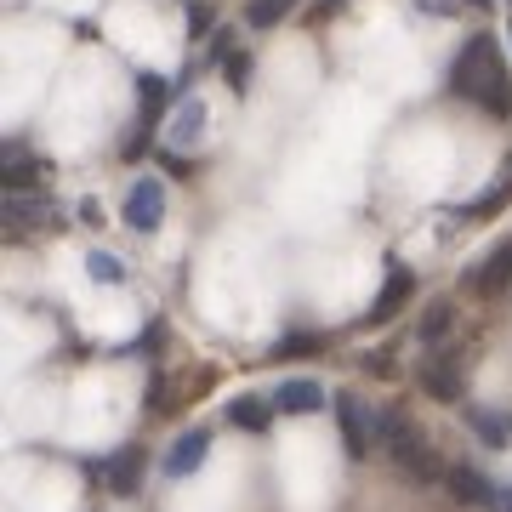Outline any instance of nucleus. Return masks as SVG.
I'll list each match as a JSON object with an SVG mask.
<instances>
[{
  "label": "nucleus",
  "instance_id": "nucleus-16",
  "mask_svg": "<svg viewBox=\"0 0 512 512\" xmlns=\"http://www.w3.org/2000/svg\"><path fill=\"white\" fill-rule=\"evenodd\" d=\"M507 200H512V165L501 171V177H495L490 188H484V200H473V205H467V217H495V211H501Z\"/></svg>",
  "mask_w": 512,
  "mask_h": 512
},
{
  "label": "nucleus",
  "instance_id": "nucleus-26",
  "mask_svg": "<svg viewBox=\"0 0 512 512\" xmlns=\"http://www.w3.org/2000/svg\"><path fill=\"white\" fill-rule=\"evenodd\" d=\"M507 35H512V29H507Z\"/></svg>",
  "mask_w": 512,
  "mask_h": 512
},
{
  "label": "nucleus",
  "instance_id": "nucleus-2",
  "mask_svg": "<svg viewBox=\"0 0 512 512\" xmlns=\"http://www.w3.org/2000/svg\"><path fill=\"white\" fill-rule=\"evenodd\" d=\"M376 439L387 444V456L399 461V473L410 478H444V461L433 456V444L416 433V421L404 416V410H382V421H376Z\"/></svg>",
  "mask_w": 512,
  "mask_h": 512
},
{
  "label": "nucleus",
  "instance_id": "nucleus-10",
  "mask_svg": "<svg viewBox=\"0 0 512 512\" xmlns=\"http://www.w3.org/2000/svg\"><path fill=\"white\" fill-rule=\"evenodd\" d=\"M336 416H342V444H348L353 461L370 456V433H365V410H359V399L353 393H336Z\"/></svg>",
  "mask_w": 512,
  "mask_h": 512
},
{
  "label": "nucleus",
  "instance_id": "nucleus-21",
  "mask_svg": "<svg viewBox=\"0 0 512 512\" xmlns=\"http://www.w3.org/2000/svg\"><path fill=\"white\" fill-rule=\"evenodd\" d=\"M86 274H92V279H103V285H120V279H126V268H120V256L92 251V256H86Z\"/></svg>",
  "mask_w": 512,
  "mask_h": 512
},
{
  "label": "nucleus",
  "instance_id": "nucleus-20",
  "mask_svg": "<svg viewBox=\"0 0 512 512\" xmlns=\"http://www.w3.org/2000/svg\"><path fill=\"white\" fill-rule=\"evenodd\" d=\"M200 131H205V103H200V97H188V109L177 114V126H171V137H177V143H194Z\"/></svg>",
  "mask_w": 512,
  "mask_h": 512
},
{
  "label": "nucleus",
  "instance_id": "nucleus-1",
  "mask_svg": "<svg viewBox=\"0 0 512 512\" xmlns=\"http://www.w3.org/2000/svg\"><path fill=\"white\" fill-rule=\"evenodd\" d=\"M450 92L461 103H478L490 120H507L512 114V80L507 63H501V40L495 35H473L450 63Z\"/></svg>",
  "mask_w": 512,
  "mask_h": 512
},
{
  "label": "nucleus",
  "instance_id": "nucleus-23",
  "mask_svg": "<svg viewBox=\"0 0 512 512\" xmlns=\"http://www.w3.org/2000/svg\"><path fill=\"white\" fill-rule=\"evenodd\" d=\"M495 507H501V512H512V490H495Z\"/></svg>",
  "mask_w": 512,
  "mask_h": 512
},
{
  "label": "nucleus",
  "instance_id": "nucleus-5",
  "mask_svg": "<svg viewBox=\"0 0 512 512\" xmlns=\"http://www.w3.org/2000/svg\"><path fill=\"white\" fill-rule=\"evenodd\" d=\"M467 285H473L478 296H495V291H507V285H512V234L501 239V245H495V251L484 256V262H478L473 274H467Z\"/></svg>",
  "mask_w": 512,
  "mask_h": 512
},
{
  "label": "nucleus",
  "instance_id": "nucleus-3",
  "mask_svg": "<svg viewBox=\"0 0 512 512\" xmlns=\"http://www.w3.org/2000/svg\"><path fill=\"white\" fill-rule=\"evenodd\" d=\"M165 222V183L160 177H137L126 194V228H137V234H154Z\"/></svg>",
  "mask_w": 512,
  "mask_h": 512
},
{
  "label": "nucleus",
  "instance_id": "nucleus-17",
  "mask_svg": "<svg viewBox=\"0 0 512 512\" xmlns=\"http://www.w3.org/2000/svg\"><path fill=\"white\" fill-rule=\"evenodd\" d=\"M296 12V0H251V6H245V23H251V29H274L279 18H291Z\"/></svg>",
  "mask_w": 512,
  "mask_h": 512
},
{
  "label": "nucleus",
  "instance_id": "nucleus-6",
  "mask_svg": "<svg viewBox=\"0 0 512 512\" xmlns=\"http://www.w3.org/2000/svg\"><path fill=\"white\" fill-rule=\"evenodd\" d=\"M444 490L456 495L461 507H495V490L484 484L478 467H467V461H450V467H444Z\"/></svg>",
  "mask_w": 512,
  "mask_h": 512
},
{
  "label": "nucleus",
  "instance_id": "nucleus-24",
  "mask_svg": "<svg viewBox=\"0 0 512 512\" xmlns=\"http://www.w3.org/2000/svg\"><path fill=\"white\" fill-rule=\"evenodd\" d=\"M336 6H348V0H319V18H330V12H336Z\"/></svg>",
  "mask_w": 512,
  "mask_h": 512
},
{
  "label": "nucleus",
  "instance_id": "nucleus-4",
  "mask_svg": "<svg viewBox=\"0 0 512 512\" xmlns=\"http://www.w3.org/2000/svg\"><path fill=\"white\" fill-rule=\"evenodd\" d=\"M410 296H416V274H410V268H387V285H382V296L370 302L365 325H376V330L393 325V319H399V308L410 302Z\"/></svg>",
  "mask_w": 512,
  "mask_h": 512
},
{
  "label": "nucleus",
  "instance_id": "nucleus-11",
  "mask_svg": "<svg viewBox=\"0 0 512 512\" xmlns=\"http://www.w3.org/2000/svg\"><path fill=\"white\" fill-rule=\"evenodd\" d=\"M46 183V165L29 160L18 143L6 148V194H35V188Z\"/></svg>",
  "mask_w": 512,
  "mask_h": 512
},
{
  "label": "nucleus",
  "instance_id": "nucleus-12",
  "mask_svg": "<svg viewBox=\"0 0 512 512\" xmlns=\"http://www.w3.org/2000/svg\"><path fill=\"white\" fill-rule=\"evenodd\" d=\"M228 421L239 433H268L274 427V404L256 399V393H239V399H228Z\"/></svg>",
  "mask_w": 512,
  "mask_h": 512
},
{
  "label": "nucleus",
  "instance_id": "nucleus-13",
  "mask_svg": "<svg viewBox=\"0 0 512 512\" xmlns=\"http://www.w3.org/2000/svg\"><path fill=\"white\" fill-rule=\"evenodd\" d=\"M421 387H427V393H433V399H461V376H456V359H450V353H433V359H427V370H421Z\"/></svg>",
  "mask_w": 512,
  "mask_h": 512
},
{
  "label": "nucleus",
  "instance_id": "nucleus-18",
  "mask_svg": "<svg viewBox=\"0 0 512 512\" xmlns=\"http://www.w3.org/2000/svg\"><path fill=\"white\" fill-rule=\"evenodd\" d=\"M416 336H421V342H427V348H439L444 336H450V302H433V308L421 313Z\"/></svg>",
  "mask_w": 512,
  "mask_h": 512
},
{
  "label": "nucleus",
  "instance_id": "nucleus-14",
  "mask_svg": "<svg viewBox=\"0 0 512 512\" xmlns=\"http://www.w3.org/2000/svg\"><path fill=\"white\" fill-rule=\"evenodd\" d=\"M103 478H109L114 495H131V490H137V478H143V450H120V456L109 461V473H103Z\"/></svg>",
  "mask_w": 512,
  "mask_h": 512
},
{
  "label": "nucleus",
  "instance_id": "nucleus-19",
  "mask_svg": "<svg viewBox=\"0 0 512 512\" xmlns=\"http://www.w3.org/2000/svg\"><path fill=\"white\" fill-rule=\"evenodd\" d=\"M325 348V336L319 330H296V336H279L274 342V359H308V353Z\"/></svg>",
  "mask_w": 512,
  "mask_h": 512
},
{
  "label": "nucleus",
  "instance_id": "nucleus-8",
  "mask_svg": "<svg viewBox=\"0 0 512 512\" xmlns=\"http://www.w3.org/2000/svg\"><path fill=\"white\" fill-rule=\"evenodd\" d=\"M57 222V205L40 200V194H6V228L12 234H29V228H46Z\"/></svg>",
  "mask_w": 512,
  "mask_h": 512
},
{
  "label": "nucleus",
  "instance_id": "nucleus-25",
  "mask_svg": "<svg viewBox=\"0 0 512 512\" xmlns=\"http://www.w3.org/2000/svg\"><path fill=\"white\" fill-rule=\"evenodd\" d=\"M467 6H478V12H490V0H467Z\"/></svg>",
  "mask_w": 512,
  "mask_h": 512
},
{
  "label": "nucleus",
  "instance_id": "nucleus-22",
  "mask_svg": "<svg viewBox=\"0 0 512 512\" xmlns=\"http://www.w3.org/2000/svg\"><path fill=\"white\" fill-rule=\"evenodd\" d=\"M222 80H228L234 92H245V86H251V57L245 52H222Z\"/></svg>",
  "mask_w": 512,
  "mask_h": 512
},
{
  "label": "nucleus",
  "instance_id": "nucleus-15",
  "mask_svg": "<svg viewBox=\"0 0 512 512\" xmlns=\"http://www.w3.org/2000/svg\"><path fill=\"white\" fill-rule=\"evenodd\" d=\"M473 433H478V444L507 450L512 444V416H501V410H473Z\"/></svg>",
  "mask_w": 512,
  "mask_h": 512
},
{
  "label": "nucleus",
  "instance_id": "nucleus-7",
  "mask_svg": "<svg viewBox=\"0 0 512 512\" xmlns=\"http://www.w3.org/2000/svg\"><path fill=\"white\" fill-rule=\"evenodd\" d=\"M211 456V433L205 427H194V433H183V439L165 450V478H188L200 473V461Z\"/></svg>",
  "mask_w": 512,
  "mask_h": 512
},
{
  "label": "nucleus",
  "instance_id": "nucleus-9",
  "mask_svg": "<svg viewBox=\"0 0 512 512\" xmlns=\"http://www.w3.org/2000/svg\"><path fill=\"white\" fill-rule=\"evenodd\" d=\"M274 410H279V416H313V410H325V387L308 382V376H296V382L279 387Z\"/></svg>",
  "mask_w": 512,
  "mask_h": 512
}]
</instances>
